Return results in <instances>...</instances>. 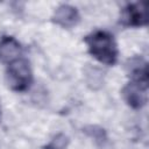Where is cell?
Returning a JSON list of instances; mask_svg holds the SVG:
<instances>
[{"mask_svg": "<svg viewBox=\"0 0 149 149\" xmlns=\"http://www.w3.org/2000/svg\"><path fill=\"white\" fill-rule=\"evenodd\" d=\"M85 132H86V134L88 136H91L95 141L97 144L104 147L105 142L107 141V136H106V133H105V130L102 128H99L97 126H90V127H87L85 129Z\"/></svg>", "mask_w": 149, "mask_h": 149, "instance_id": "obj_7", "label": "cell"}, {"mask_svg": "<svg viewBox=\"0 0 149 149\" xmlns=\"http://www.w3.org/2000/svg\"><path fill=\"white\" fill-rule=\"evenodd\" d=\"M87 50L92 57L106 65H114L118 61V45L114 37L104 30H97L85 37Z\"/></svg>", "mask_w": 149, "mask_h": 149, "instance_id": "obj_1", "label": "cell"}, {"mask_svg": "<svg viewBox=\"0 0 149 149\" xmlns=\"http://www.w3.org/2000/svg\"><path fill=\"white\" fill-rule=\"evenodd\" d=\"M121 21L128 27H142L148 23V9L144 2L127 5L121 14Z\"/></svg>", "mask_w": 149, "mask_h": 149, "instance_id": "obj_4", "label": "cell"}, {"mask_svg": "<svg viewBox=\"0 0 149 149\" xmlns=\"http://www.w3.org/2000/svg\"><path fill=\"white\" fill-rule=\"evenodd\" d=\"M22 52L21 44L12 36H3L0 38V61L5 63H12L20 58Z\"/></svg>", "mask_w": 149, "mask_h": 149, "instance_id": "obj_6", "label": "cell"}, {"mask_svg": "<svg viewBox=\"0 0 149 149\" xmlns=\"http://www.w3.org/2000/svg\"><path fill=\"white\" fill-rule=\"evenodd\" d=\"M122 97L132 108H142L148 100V81L132 79L122 88Z\"/></svg>", "mask_w": 149, "mask_h": 149, "instance_id": "obj_3", "label": "cell"}, {"mask_svg": "<svg viewBox=\"0 0 149 149\" xmlns=\"http://www.w3.org/2000/svg\"><path fill=\"white\" fill-rule=\"evenodd\" d=\"M68 143H69L68 137L64 134H58L43 149H65L66 146H68Z\"/></svg>", "mask_w": 149, "mask_h": 149, "instance_id": "obj_8", "label": "cell"}, {"mask_svg": "<svg viewBox=\"0 0 149 149\" xmlns=\"http://www.w3.org/2000/svg\"><path fill=\"white\" fill-rule=\"evenodd\" d=\"M0 114H1V108H0Z\"/></svg>", "mask_w": 149, "mask_h": 149, "instance_id": "obj_9", "label": "cell"}, {"mask_svg": "<svg viewBox=\"0 0 149 149\" xmlns=\"http://www.w3.org/2000/svg\"><path fill=\"white\" fill-rule=\"evenodd\" d=\"M6 79L13 91L28 90L33 83V71L29 62L24 58H17L9 63L6 70Z\"/></svg>", "mask_w": 149, "mask_h": 149, "instance_id": "obj_2", "label": "cell"}, {"mask_svg": "<svg viewBox=\"0 0 149 149\" xmlns=\"http://www.w3.org/2000/svg\"><path fill=\"white\" fill-rule=\"evenodd\" d=\"M52 19L58 26L64 28H71L78 23L79 13L77 8L71 5H61L56 8Z\"/></svg>", "mask_w": 149, "mask_h": 149, "instance_id": "obj_5", "label": "cell"}]
</instances>
